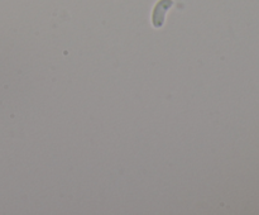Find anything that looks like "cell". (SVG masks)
Segmentation results:
<instances>
[{
    "label": "cell",
    "instance_id": "6da1fadb",
    "mask_svg": "<svg viewBox=\"0 0 259 215\" xmlns=\"http://www.w3.org/2000/svg\"><path fill=\"white\" fill-rule=\"evenodd\" d=\"M174 5V0H158L152 12V24L154 28H161L166 20V13Z\"/></svg>",
    "mask_w": 259,
    "mask_h": 215
}]
</instances>
